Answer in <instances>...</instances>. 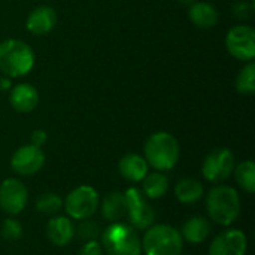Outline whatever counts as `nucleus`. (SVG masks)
I'll list each match as a JSON object with an SVG mask.
<instances>
[{
  "instance_id": "1",
  "label": "nucleus",
  "mask_w": 255,
  "mask_h": 255,
  "mask_svg": "<svg viewBox=\"0 0 255 255\" xmlns=\"http://www.w3.org/2000/svg\"><path fill=\"white\" fill-rule=\"evenodd\" d=\"M34 51L19 39H4L0 42V72L7 78L25 76L34 67Z\"/></svg>"
},
{
  "instance_id": "2",
  "label": "nucleus",
  "mask_w": 255,
  "mask_h": 255,
  "mask_svg": "<svg viewBox=\"0 0 255 255\" xmlns=\"http://www.w3.org/2000/svg\"><path fill=\"white\" fill-rule=\"evenodd\" d=\"M143 154L148 166H152L158 172H166L173 169L179 161L181 148L173 134L157 131L146 139Z\"/></svg>"
},
{
  "instance_id": "3",
  "label": "nucleus",
  "mask_w": 255,
  "mask_h": 255,
  "mask_svg": "<svg viewBox=\"0 0 255 255\" xmlns=\"http://www.w3.org/2000/svg\"><path fill=\"white\" fill-rule=\"evenodd\" d=\"M206 208L212 221L220 226H232L241 215V199L235 188L217 185L208 193Z\"/></svg>"
},
{
  "instance_id": "4",
  "label": "nucleus",
  "mask_w": 255,
  "mask_h": 255,
  "mask_svg": "<svg viewBox=\"0 0 255 255\" xmlns=\"http://www.w3.org/2000/svg\"><path fill=\"white\" fill-rule=\"evenodd\" d=\"M102 245L108 255H140L142 241L136 230L123 223H112L102 233Z\"/></svg>"
},
{
  "instance_id": "5",
  "label": "nucleus",
  "mask_w": 255,
  "mask_h": 255,
  "mask_svg": "<svg viewBox=\"0 0 255 255\" xmlns=\"http://www.w3.org/2000/svg\"><path fill=\"white\" fill-rule=\"evenodd\" d=\"M182 247L181 233L166 224L151 226L142 239V250L146 255H181Z\"/></svg>"
},
{
  "instance_id": "6",
  "label": "nucleus",
  "mask_w": 255,
  "mask_h": 255,
  "mask_svg": "<svg viewBox=\"0 0 255 255\" xmlns=\"http://www.w3.org/2000/svg\"><path fill=\"white\" fill-rule=\"evenodd\" d=\"M99 194L90 185H81L69 193L64 202L66 212L73 220H88L99 208Z\"/></svg>"
},
{
  "instance_id": "7",
  "label": "nucleus",
  "mask_w": 255,
  "mask_h": 255,
  "mask_svg": "<svg viewBox=\"0 0 255 255\" xmlns=\"http://www.w3.org/2000/svg\"><path fill=\"white\" fill-rule=\"evenodd\" d=\"M227 52L239 61H253L255 57V30L247 24L232 27L226 36Z\"/></svg>"
},
{
  "instance_id": "8",
  "label": "nucleus",
  "mask_w": 255,
  "mask_h": 255,
  "mask_svg": "<svg viewBox=\"0 0 255 255\" xmlns=\"http://www.w3.org/2000/svg\"><path fill=\"white\" fill-rule=\"evenodd\" d=\"M235 170V155L227 148H217L206 155L202 164V173L206 181L220 184L232 176Z\"/></svg>"
},
{
  "instance_id": "9",
  "label": "nucleus",
  "mask_w": 255,
  "mask_h": 255,
  "mask_svg": "<svg viewBox=\"0 0 255 255\" xmlns=\"http://www.w3.org/2000/svg\"><path fill=\"white\" fill-rule=\"evenodd\" d=\"M127 215L130 218L131 227L137 230L149 229L155 221V212L145 200V196L137 188H128L126 193Z\"/></svg>"
},
{
  "instance_id": "10",
  "label": "nucleus",
  "mask_w": 255,
  "mask_h": 255,
  "mask_svg": "<svg viewBox=\"0 0 255 255\" xmlns=\"http://www.w3.org/2000/svg\"><path fill=\"white\" fill-rule=\"evenodd\" d=\"M43 164H45L43 151L31 143L19 146L10 158L12 170L21 176H31L37 173L43 167Z\"/></svg>"
},
{
  "instance_id": "11",
  "label": "nucleus",
  "mask_w": 255,
  "mask_h": 255,
  "mask_svg": "<svg viewBox=\"0 0 255 255\" xmlns=\"http://www.w3.org/2000/svg\"><path fill=\"white\" fill-rule=\"evenodd\" d=\"M28 191L25 185L15 178L4 179L0 185V208L10 214L18 215L27 206Z\"/></svg>"
},
{
  "instance_id": "12",
  "label": "nucleus",
  "mask_w": 255,
  "mask_h": 255,
  "mask_svg": "<svg viewBox=\"0 0 255 255\" xmlns=\"http://www.w3.org/2000/svg\"><path fill=\"white\" fill-rule=\"evenodd\" d=\"M248 241L244 232L238 229L224 230L209 247V255H245Z\"/></svg>"
},
{
  "instance_id": "13",
  "label": "nucleus",
  "mask_w": 255,
  "mask_h": 255,
  "mask_svg": "<svg viewBox=\"0 0 255 255\" xmlns=\"http://www.w3.org/2000/svg\"><path fill=\"white\" fill-rule=\"evenodd\" d=\"M39 91L28 82L12 85L9 90V105L19 114H28L34 111L39 105Z\"/></svg>"
},
{
  "instance_id": "14",
  "label": "nucleus",
  "mask_w": 255,
  "mask_h": 255,
  "mask_svg": "<svg viewBox=\"0 0 255 255\" xmlns=\"http://www.w3.org/2000/svg\"><path fill=\"white\" fill-rule=\"evenodd\" d=\"M57 24V12L52 6L40 4L34 7L27 19H25V28L34 34V36H43L54 30Z\"/></svg>"
},
{
  "instance_id": "15",
  "label": "nucleus",
  "mask_w": 255,
  "mask_h": 255,
  "mask_svg": "<svg viewBox=\"0 0 255 255\" xmlns=\"http://www.w3.org/2000/svg\"><path fill=\"white\" fill-rule=\"evenodd\" d=\"M76 230L73 223L66 217L51 218L46 224V236L55 247H66L73 239Z\"/></svg>"
},
{
  "instance_id": "16",
  "label": "nucleus",
  "mask_w": 255,
  "mask_h": 255,
  "mask_svg": "<svg viewBox=\"0 0 255 255\" xmlns=\"http://www.w3.org/2000/svg\"><path fill=\"white\" fill-rule=\"evenodd\" d=\"M188 18L199 28H212L218 24L220 13L217 7L208 1H194L190 4Z\"/></svg>"
},
{
  "instance_id": "17",
  "label": "nucleus",
  "mask_w": 255,
  "mask_h": 255,
  "mask_svg": "<svg viewBox=\"0 0 255 255\" xmlns=\"http://www.w3.org/2000/svg\"><path fill=\"white\" fill-rule=\"evenodd\" d=\"M118 170L124 179L130 182H140L148 173V163L145 157L139 154H126L118 163Z\"/></svg>"
},
{
  "instance_id": "18",
  "label": "nucleus",
  "mask_w": 255,
  "mask_h": 255,
  "mask_svg": "<svg viewBox=\"0 0 255 255\" xmlns=\"http://www.w3.org/2000/svg\"><path fill=\"white\" fill-rule=\"evenodd\" d=\"M181 236L190 244H203L209 233H211V226L209 221L205 217H193L181 229Z\"/></svg>"
},
{
  "instance_id": "19",
  "label": "nucleus",
  "mask_w": 255,
  "mask_h": 255,
  "mask_svg": "<svg viewBox=\"0 0 255 255\" xmlns=\"http://www.w3.org/2000/svg\"><path fill=\"white\" fill-rule=\"evenodd\" d=\"M103 218L111 223H118L127 215V202L124 193H109L102 202Z\"/></svg>"
},
{
  "instance_id": "20",
  "label": "nucleus",
  "mask_w": 255,
  "mask_h": 255,
  "mask_svg": "<svg viewBox=\"0 0 255 255\" xmlns=\"http://www.w3.org/2000/svg\"><path fill=\"white\" fill-rule=\"evenodd\" d=\"M169 188V179L161 172L146 173V176L142 179V194L148 199H160L166 194Z\"/></svg>"
},
{
  "instance_id": "21",
  "label": "nucleus",
  "mask_w": 255,
  "mask_h": 255,
  "mask_svg": "<svg viewBox=\"0 0 255 255\" xmlns=\"http://www.w3.org/2000/svg\"><path fill=\"white\" fill-rule=\"evenodd\" d=\"M203 185L196 181V179H182L176 188H175V196L176 199L181 202V203H185V205H191V203H196L199 202L202 197H203Z\"/></svg>"
},
{
  "instance_id": "22",
  "label": "nucleus",
  "mask_w": 255,
  "mask_h": 255,
  "mask_svg": "<svg viewBox=\"0 0 255 255\" xmlns=\"http://www.w3.org/2000/svg\"><path fill=\"white\" fill-rule=\"evenodd\" d=\"M235 87L239 94L242 96H251L255 91V63L247 61V64L239 70Z\"/></svg>"
},
{
  "instance_id": "23",
  "label": "nucleus",
  "mask_w": 255,
  "mask_h": 255,
  "mask_svg": "<svg viewBox=\"0 0 255 255\" xmlns=\"http://www.w3.org/2000/svg\"><path fill=\"white\" fill-rule=\"evenodd\" d=\"M236 182L248 193H255V164L253 160L242 161L235 170Z\"/></svg>"
},
{
  "instance_id": "24",
  "label": "nucleus",
  "mask_w": 255,
  "mask_h": 255,
  "mask_svg": "<svg viewBox=\"0 0 255 255\" xmlns=\"http://www.w3.org/2000/svg\"><path fill=\"white\" fill-rule=\"evenodd\" d=\"M63 199L55 193H43L36 200V209L45 215H55L63 208Z\"/></svg>"
},
{
  "instance_id": "25",
  "label": "nucleus",
  "mask_w": 255,
  "mask_h": 255,
  "mask_svg": "<svg viewBox=\"0 0 255 255\" xmlns=\"http://www.w3.org/2000/svg\"><path fill=\"white\" fill-rule=\"evenodd\" d=\"M1 236L6 241H18L22 236V226L13 218H7L1 226Z\"/></svg>"
},
{
  "instance_id": "26",
  "label": "nucleus",
  "mask_w": 255,
  "mask_h": 255,
  "mask_svg": "<svg viewBox=\"0 0 255 255\" xmlns=\"http://www.w3.org/2000/svg\"><path fill=\"white\" fill-rule=\"evenodd\" d=\"M78 236L84 241H96L100 236V230L96 223L82 220V223L78 227Z\"/></svg>"
},
{
  "instance_id": "27",
  "label": "nucleus",
  "mask_w": 255,
  "mask_h": 255,
  "mask_svg": "<svg viewBox=\"0 0 255 255\" xmlns=\"http://www.w3.org/2000/svg\"><path fill=\"white\" fill-rule=\"evenodd\" d=\"M233 16L239 21H244V19H248L253 12H254V3L253 1H248V0H241L238 3L233 4Z\"/></svg>"
},
{
  "instance_id": "28",
  "label": "nucleus",
  "mask_w": 255,
  "mask_h": 255,
  "mask_svg": "<svg viewBox=\"0 0 255 255\" xmlns=\"http://www.w3.org/2000/svg\"><path fill=\"white\" fill-rule=\"evenodd\" d=\"M78 255H103V250H102V245L97 241H88L79 250Z\"/></svg>"
},
{
  "instance_id": "29",
  "label": "nucleus",
  "mask_w": 255,
  "mask_h": 255,
  "mask_svg": "<svg viewBox=\"0 0 255 255\" xmlns=\"http://www.w3.org/2000/svg\"><path fill=\"white\" fill-rule=\"evenodd\" d=\"M46 140H48V134H46L45 130H40V128L34 130V131L31 133V136H30L31 145H34V146H37V148H42V146L45 145Z\"/></svg>"
},
{
  "instance_id": "30",
  "label": "nucleus",
  "mask_w": 255,
  "mask_h": 255,
  "mask_svg": "<svg viewBox=\"0 0 255 255\" xmlns=\"http://www.w3.org/2000/svg\"><path fill=\"white\" fill-rule=\"evenodd\" d=\"M10 88H12V81H10V78H7V76L0 78V90L4 91V90H10Z\"/></svg>"
},
{
  "instance_id": "31",
  "label": "nucleus",
  "mask_w": 255,
  "mask_h": 255,
  "mask_svg": "<svg viewBox=\"0 0 255 255\" xmlns=\"http://www.w3.org/2000/svg\"><path fill=\"white\" fill-rule=\"evenodd\" d=\"M178 1H179L181 4H188V6H190V4H193L196 0H178Z\"/></svg>"
}]
</instances>
